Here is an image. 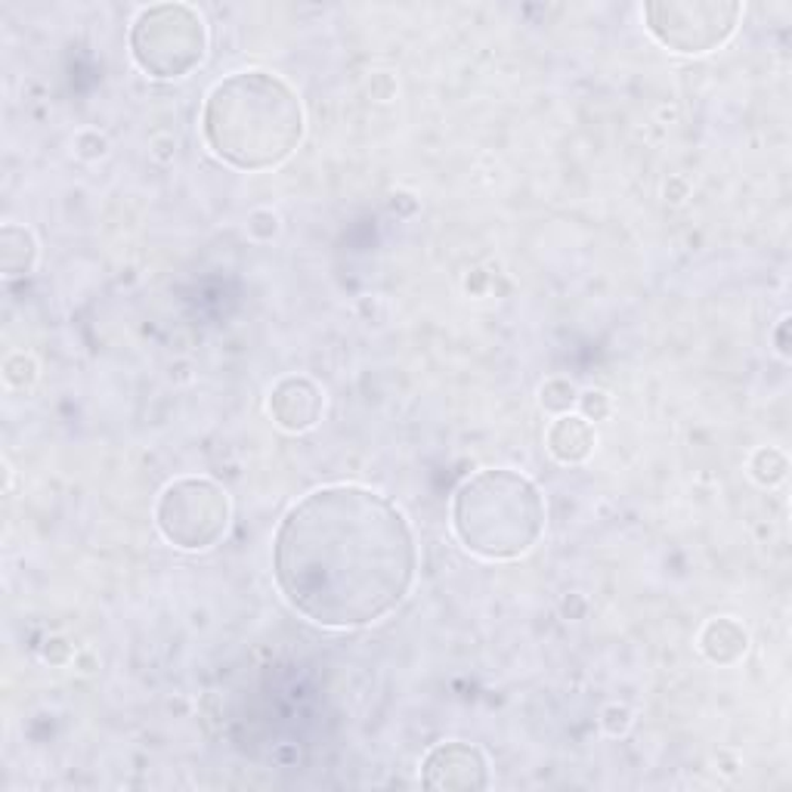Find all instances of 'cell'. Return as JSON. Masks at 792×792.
<instances>
[{
	"label": "cell",
	"mask_w": 792,
	"mask_h": 792,
	"mask_svg": "<svg viewBox=\"0 0 792 792\" xmlns=\"http://www.w3.org/2000/svg\"><path fill=\"white\" fill-rule=\"evenodd\" d=\"M418 573L416 533L375 490L337 483L304 495L279 520L273 579L288 607L322 629L375 626Z\"/></svg>",
	"instance_id": "obj_1"
},
{
	"label": "cell",
	"mask_w": 792,
	"mask_h": 792,
	"mask_svg": "<svg viewBox=\"0 0 792 792\" xmlns=\"http://www.w3.org/2000/svg\"><path fill=\"white\" fill-rule=\"evenodd\" d=\"M304 127V106L295 87L263 69L236 72L214 84L201 112L208 149L223 164L248 174L292 159Z\"/></svg>",
	"instance_id": "obj_2"
},
{
	"label": "cell",
	"mask_w": 792,
	"mask_h": 792,
	"mask_svg": "<svg viewBox=\"0 0 792 792\" xmlns=\"http://www.w3.org/2000/svg\"><path fill=\"white\" fill-rule=\"evenodd\" d=\"M453 530L483 560H517L545 530V498L530 477L511 468H483L456 490Z\"/></svg>",
	"instance_id": "obj_3"
},
{
	"label": "cell",
	"mask_w": 792,
	"mask_h": 792,
	"mask_svg": "<svg viewBox=\"0 0 792 792\" xmlns=\"http://www.w3.org/2000/svg\"><path fill=\"white\" fill-rule=\"evenodd\" d=\"M127 47L149 78H186L208 57V25L189 3H152L137 13Z\"/></svg>",
	"instance_id": "obj_4"
},
{
	"label": "cell",
	"mask_w": 792,
	"mask_h": 792,
	"mask_svg": "<svg viewBox=\"0 0 792 792\" xmlns=\"http://www.w3.org/2000/svg\"><path fill=\"white\" fill-rule=\"evenodd\" d=\"M156 527L180 552H208L226 535L230 495L205 477L174 480L159 495Z\"/></svg>",
	"instance_id": "obj_5"
},
{
	"label": "cell",
	"mask_w": 792,
	"mask_h": 792,
	"mask_svg": "<svg viewBox=\"0 0 792 792\" xmlns=\"http://www.w3.org/2000/svg\"><path fill=\"white\" fill-rule=\"evenodd\" d=\"M743 3L731 0H654L644 3L647 32L675 53H713L733 38Z\"/></svg>",
	"instance_id": "obj_6"
},
{
	"label": "cell",
	"mask_w": 792,
	"mask_h": 792,
	"mask_svg": "<svg viewBox=\"0 0 792 792\" xmlns=\"http://www.w3.org/2000/svg\"><path fill=\"white\" fill-rule=\"evenodd\" d=\"M421 783L428 790L474 792L490 787V762L471 743L446 740L436 743L421 762Z\"/></svg>",
	"instance_id": "obj_7"
},
{
	"label": "cell",
	"mask_w": 792,
	"mask_h": 792,
	"mask_svg": "<svg viewBox=\"0 0 792 792\" xmlns=\"http://www.w3.org/2000/svg\"><path fill=\"white\" fill-rule=\"evenodd\" d=\"M325 412V394L317 381L304 375H288L270 391V416L288 434L313 431Z\"/></svg>",
	"instance_id": "obj_8"
},
{
	"label": "cell",
	"mask_w": 792,
	"mask_h": 792,
	"mask_svg": "<svg viewBox=\"0 0 792 792\" xmlns=\"http://www.w3.org/2000/svg\"><path fill=\"white\" fill-rule=\"evenodd\" d=\"M594 443H597V436H594L592 421H585L582 416H573V412L557 416L552 421V428H548V434H545V446H548V453L560 465H582V461H589V456L594 453Z\"/></svg>",
	"instance_id": "obj_9"
},
{
	"label": "cell",
	"mask_w": 792,
	"mask_h": 792,
	"mask_svg": "<svg viewBox=\"0 0 792 792\" xmlns=\"http://www.w3.org/2000/svg\"><path fill=\"white\" fill-rule=\"evenodd\" d=\"M700 651L715 666H737L750 651V632L731 616H718L703 626Z\"/></svg>",
	"instance_id": "obj_10"
},
{
	"label": "cell",
	"mask_w": 792,
	"mask_h": 792,
	"mask_svg": "<svg viewBox=\"0 0 792 792\" xmlns=\"http://www.w3.org/2000/svg\"><path fill=\"white\" fill-rule=\"evenodd\" d=\"M38 238L32 230H25L20 223H7L0 230V270H3V276H28L38 263Z\"/></svg>",
	"instance_id": "obj_11"
},
{
	"label": "cell",
	"mask_w": 792,
	"mask_h": 792,
	"mask_svg": "<svg viewBox=\"0 0 792 792\" xmlns=\"http://www.w3.org/2000/svg\"><path fill=\"white\" fill-rule=\"evenodd\" d=\"M787 471H790V461L774 446H762L750 458V474L758 486H777L780 480H787Z\"/></svg>",
	"instance_id": "obj_12"
},
{
	"label": "cell",
	"mask_w": 792,
	"mask_h": 792,
	"mask_svg": "<svg viewBox=\"0 0 792 792\" xmlns=\"http://www.w3.org/2000/svg\"><path fill=\"white\" fill-rule=\"evenodd\" d=\"M539 399H542V409H545V412H552V416H567V412H573L579 391H576L573 381H567V378H552V381L542 384Z\"/></svg>",
	"instance_id": "obj_13"
},
{
	"label": "cell",
	"mask_w": 792,
	"mask_h": 792,
	"mask_svg": "<svg viewBox=\"0 0 792 792\" xmlns=\"http://www.w3.org/2000/svg\"><path fill=\"white\" fill-rule=\"evenodd\" d=\"M3 378H7L10 387L25 391V387H32L38 381V362H35V357L16 350V354H10V357L3 359Z\"/></svg>",
	"instance_id": "obj_14"
},
{
	"label": "cell",
	"mask_w": 792,
	"mask_h": 792,
	"mask_svg": "<svg viewBox=\"0 0 792 792\" xmlns=\"http://www.w3.org/2000/svg\"><path fill=\"white\" fill-rule=\"evenodd\" d=\"M245 230H248V236L255 238V242H273L279 236V230H282V220L273 208H255L248 220H245Z\"/></svg>",
	"instance_id": "obj_15"
},
{
	"label": "cell",
	"mask_w": 792,
	"mask_h": 792,
	"mask_svg": "<svg viewBox=\"0 0 792 792\" xmlns=\"http://www.w3.org/2000/svg\"><path fill=\"white\" fill-rule=\"evenodd\" d=\"M576 406H579V416L585 421H604L614 412V399H610L607 391H582L579 399H576Z\"/></svg>",
	"instance_id": "obj_16"
},
{
	"label": "cell",
	"mask_w": 792,
	"mask_h": 792,
	"mask_svg": "<svg viewBox=\"0 0 792 792\" xmlns=\"http://www.w3.org/2000/svg\"><path fill=\"white\" fill-rule=\"evenodd\" d=\"M109 152V139L102 137L99 131H81L75 137V156L84 161H99Z\"/></svg>",
	"instance_id": "obj_17"
},
{
	"label": "cell",
	"mask_w": 792,
	"mask_h": 792,
	"mask_svg": "<svg viewBox=\"0 0 792 792\" xmlns=\"http://www.w3.org/2000/svg\"><path fill=\"white\" fill-rule=\"evenodd\" d=\"M601 728H604V733H610V737H622V733H629V728H632V713L626 706L614 703V706H607L601 713Z\"/></svg>",
	"instance_id": "obj_18"
},
{
	"label": "cell",
	"mask_w": 792,
	"mask_h": 792,
	"mask_svg": "<svg viewBox=\"0 0 792 792\" xmlns=\"http://www.w3.org/2000/svg\"><path fill=\"white\" fill-rule=\"evenodd\" d=\"M44 659H47V663H53V666H65V663H72V644H69L65 638H50V641H47V647H44Z\"/></svg>",
	"instance_id": "obj_19"
},
{
	"label": "cell",
	"mask_w": 792,
	"mask_h": 792,
	"mask_svg": "<svg viewBox=\"0 0 792 792\" xmlns=\"http://www.w3.org/2000/svg\"><path fill=\"white\" fill-rule=\"evenodd\" d=\"M369 94L375 99H381V102H387V99H394L396 94V84L391 75H375L372 78V87H369Z\"/></svg>",
	"instance_id": "obj_20"
},
{
	"label": "cell",
	"mask_w": 792,
	"mask_h": 792,
	"mask_svg": "<svg viewBox=\"0 0 792 792\" xmlns=\"http://www.w3.org/2000/svg\"><path fill=\"white\" fill-rule=\"evenodd\" d=\"M790 325L792 319L783 317L780 319V325H777V335H774V341H777V354H780V357H790Z\"/></svg>",
	"instance_id": "obj_21"
},
{
	"label": "cell",
	"mask_w": 792,
	"mask_h": 792,
	"mask_svg": "<svg viewBox=\"0 0 792 792\" xmlns=\"http://www.w3.org/2000/svg\"><path fill=\"white\" fill-rule=\"evenodd\" d=\"M666 198H672V201H684V198H688V183L678 177H675L672 183H666Z\"/></svg>",
	"instance_id": "obj_22"
}]
</instances>
